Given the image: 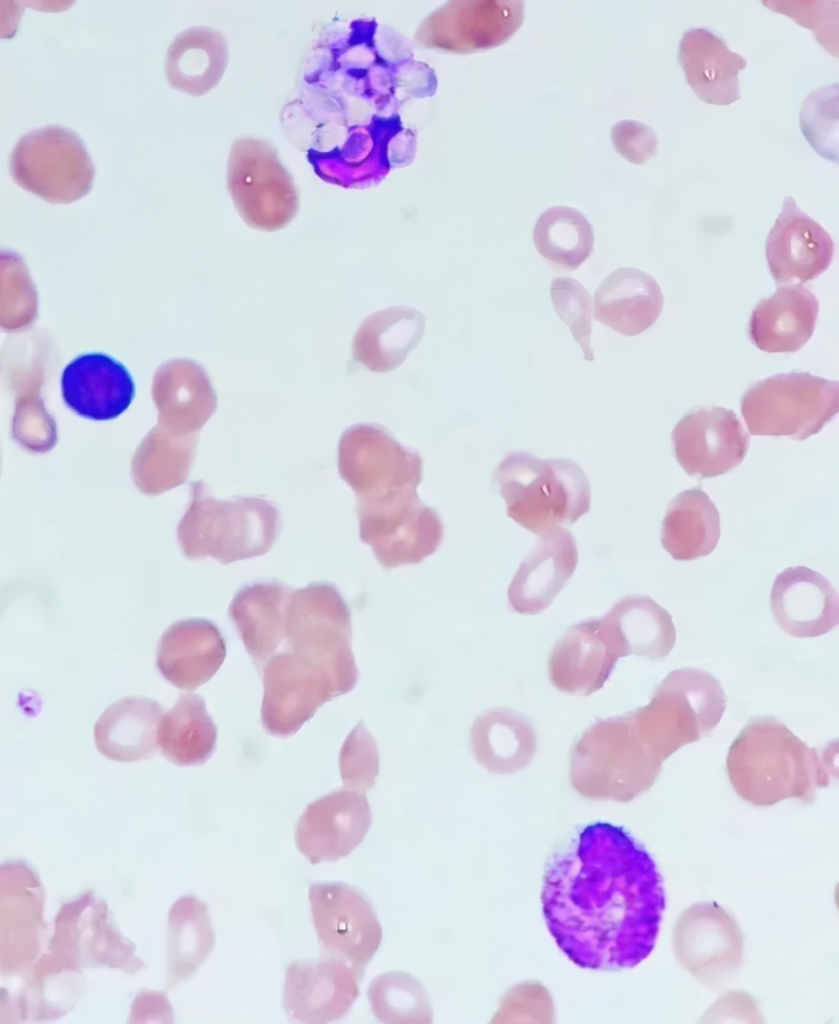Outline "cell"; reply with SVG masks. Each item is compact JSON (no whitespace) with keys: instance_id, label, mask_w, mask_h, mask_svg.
Here are the masks:
<instances>
[{"instance_id":"d4e9b609","label":"cell","mask_w":839,"mask_h":1024,"mask_svg":"<svg viewBox=\"0 0 839 1024\" xmlns=\"http://www.w3.org/2000/svg\"><path fill=\"white\" fill-rule=\"evenodd\" d=\"M664 298L648 273L624 267L612 272L593 298L594 318L625 336L650 328L661 314Z\"/></svg>"},{"instance_id":"e575fe53","label":"cell","mask_w":839,"mask_h":1024,"mask_svg":"<svg viewBox=\"0 0 839 1024\" xmlns=\"http://www.w3.org/2000/svg\"><path fill=\"white\" fill-rule=\"evenodd\" d=\"M626 642L630 654L663 659L675 643L670 614L646 595H630L607 614Z\"/></svg>"},{"instance_id":"277c9868","label":"cell","mask_w":839,"mask_h":1024,"mask_svg":"<svg viewBox=\"0 0 839 1024\" xmlns=\"http://www.w3.org/2000/svg\"><path fill=\"white\" fill-rule=\"evenodd\" d=\"M815 749L807 747L782 722L755 718L730 746L727 771L734 789L755 805L789 797L806 798L829 775Z\"/></svg>"},{"instance_id":"d6a6232c","label":"cell","mask_w":839,"mask_h":1024,"mask_svg":"<svg viewBox=\"0 0 839 1024\" xmlns=\"http://www.w3.org/2000/svg\"><path fill=\"white\" fill-rule=\"evenodd\" d=\"M81 976L79 969L65 964L50 952L43 954L34 964L17 1000L20 1016L42 1021L64 1015L81 994Z\"/></svg>"},{"instance_id":"60d3db41","label":"cell","mask_w":839,"mask_h":1024,"mask_svg":"<svg viewBox=\"0 0 839 1024\" xmlns=\"http://www.w3.org/2000/svg\"><path fill=\"white\" fill-rule=\"evenodd\" d=\"M611 140L616 151L633 164H643L657 149V136L647 125L635 120H623L611 129Z\"/></svg>"},{"instance_id":"7c38bea8","label":"cell","mask_w":839,"mask_h":1024,"mask_svg":"<svg viewBox=\"0 0 839 1024\" xmlns=\"http://www.w3.org/2000/svg\"><path fill=\"white\" fill-rule=\"evenodd\" d=\"M308 898L320 947L362 977L382 940V928L368 900L347 884L314 883Z\"/></svg>"},{"instance_id":"836d02e7","label":"cell","mask_w":839,"mask_h":1024,"mask_svg":"<svg viewBox=\"0 0 839 1024\" xmlns=\"http://www.w3.org/2000/svg\"><path fill=\"white\" fill-rule=\"evenodd\" d=\"M533 241L538 253L551 266L572 271L591 254L594 234L591 224L579 210L557 205L540 215L533 230Z\"/></svg>"},{"instance_id":"74e56055","label":"cell","mask_w":839,"mask_h":1024,"mask_svg":"<svg viewBox=\"0 0 839 1024\" xmlns=\"http://www.w3.org/2000/svg\"><path fill=\"white\" fill-rule=\"evenodd\" d=\"M339 769L346 789L365 794L375 785L379 774V752L373 736L362 720L353 728L341 747Z\"/></svg>"},{"instance_id":"ba28073f","label":"cell","mask_w":839,"mask_h":1024,"mask_svg":"<svg viewBox=\"0 0 839 1024\" xmlns=\"http://www.w3.org/2000/svg\"><path fill=\"white\" fill-rule=\"evenodd\" d=\"M9 170L18 186L56 203L86 195L95 174L82 139L60 125L45 126L22 136L10 154Z\"/></svg>"},{"instance_id":"f1b7e54d","label":"cell","mask_w":839,"mask_h":1024,"mask_svg":"<svg viewBox=\"0 0 839 1024\" xmlns=\"http://www.w3.org/2000/svg\"><path fill=\"white\" fill-rule=\"evenodd\" d=\"M720 538V515L699 488L677 494L668 504L661 527L664 549L678 561L710 554Z\"/></svg>"},{"instance_id":"d6986e66","label":"cell","mask_w":839,"mask_h":1024,"mask_svg":"<svg viewBox=\"0 0 839 1024\" xmlns=\"http://www.w3.org/2000/svg\"><path fill=\"white\" fill-rule=\"evenodd\" d=\"M770 605L779 626L793 637H817L838 624L837 592L808 567H788L778 574Z\"/></svg>"},{"instance_id":"f35d334b","label":"cell","mask_w":839,"mask_h":1024,"mask_svg":"<svg viewBox=\"0 0 839 1024\" xmlns=\"http://www.w3.org/2000/svg\"><path fill=\"white\" fill-rule=\"evenodd\" d=\"M550 297L556 313L581 347L584 358L593 361L591 299L586 288L573 278L557 277L551 281Z\"/></svg>"},{"instance_id":"7402d4cb","label":"cell","mask_w":839,"mask_h":1024,"mask_svg":"<svg viewBox=\"0 0 839 1024\" xmlns=\"http://www.w3.org/2000/svg\"><path fill=\"white\" fill-rule=\"evenodd\" d=\"M819 303L800 284L780 286L762 299L750 316L747 335L760 350L789 353L802 348L814 332Z\"/></svg>"},{"instance_id":"cb8c5ba5","label":"cell","mask_w":839,"mask_h":1024,"mask_svg":"<svg viewBox=\"0 0 839 1024\" xmlns=\"http://www.w3.org/2000/svg\"><path fill=\"white\" fill-rule=\"evenodd\" d=\"M291 592L280 582H255L239 590L230 604L229 615L260 673L285 639Z\"/></svg>"},{"instance_id":"f546056e","label":"cell","mask_w":839,"mask_h":1024,"mask_svg":"<svg viewBox=\"0 0 839 1024\" xmlns=\"http://www.w3.org/2000/svg\"><path fill=\"white\" fill-rule=\"evenodd\" d=\"M164 757L178 766H196L213 754L217 727L199 694L184 693L162 716L157 729Z\"/></svg>"},{"instance_id":"9a60e30c","label":"cell","mask_w":839,"mask_h":1024,"mask_svg":"<svg viewBox=\"0 0 839 1024\" xmlns=\"http://www.w3.org/2000/svg\"><path fill=\"white\" fill-rule=\"evenodd\" d=\"M360 975L343 960L326 957L296 961L286 970L283 1008L302 1022L322 1024L341 1018L359 995Z\"/></svg>"},{"instance_id":"44dd1931","label":"cell","mask_w":839,"mask_h":1024,"mask_svg":"<svg viewBox=\"0 0 839 1024\" xmlns=\"http://www.w3.org/2000/svg\"><path fill=\"white\" fill-rule=\"evenodd\" d=\"M578 551L572 534L561 529L541 538L521 562L508 588L512 609L537 614L546 609L574 573Z\"/></svg>"},{"instance_id":"2e32d148","label":"cell","mask_w":839,"mask_h":1024,"mask_svg":"<svg viewBox=\"0 0 839 1024\" xmlns=\"http://www.w3.org/2000/svg\"><path fill=\"white\" fill-rule=\"evenodd\" d=\"M834 243L828 232L785 197L765 243L770 273L777 284H802L830 266Z\"/></svg>"},{"instance_id":"4dcf8cb0","label":"cell","mask_w":839,"mask_h":1024,"mask_svg":"<svg viewBox=\"0 0 839 1024\" xmlns=\"http://www.w3.org/2000/svg\"><path fill=\"white\" fill-rule=\"evenodd\" d=\"M471 738L476 759L493 773H512L524 767L535 751L531 726L507 709H491L479 716Z\"/></svg>"},{"instance_id":"4fadbf2b","label":"cell","mask_w":839,"mask_h":1024,"mask_svg":"<svg viewBox=\"0 0 839 1024\" xmlns=\"http://www.w3.org/2000/svg\"><path fill=\"white\" fill-rule=\"evenodd\" d=\"M750 436L736 413L709 406L689 411L672 432L674 455L690 476L716 477L737 467L749 448Z\"/></svg>"},{"instance_id":"4316f807","label":"cell","mask_w":839,"mask_h":1024,"mask_svg":"<svg viewBox=\"0 0 839 1024\" xmlns=\"http://www.w3.org/2000/svg\"><path fill=\"white\" fill-rule=\"evenodd\" d=\"M425 317L409 306H393L369 315L357 329L352 356L373 372L400 366L419 344Z\"/></svg>"},{"instance_id":"ffe728a7","label":"cell","mask_w":839,"mask_h":1024,"mask_svg":"<svg viewBox=\"0 0 839 1024\" xmlns=\"http://www.w3.org/2000/svg\"><path fill=\"white\" fill-rule=\"evenodd\" d=\"M225 656V640L218 628L204 619H189L163 633L156 664L169 683L193 691L214 676Z\"/></svg>"},{"instance_id":"484cf974","label":"cell","mask_w":839,"mask_h":1024,"mask_svg":"<svg viewBox=\"0 0 839 1024\" xmlns=\"http://www.w3.org/2000/svg\"><path fill=\"white\" fill-rule=\"evenodd\" d=\"M163 710L147 697H126L112 703L94 726L95 744L106 758L119 762L145 760L158 748L157 729Z\"/></svg>"},{"instance_id":"52a82bcc","label":"cell","mask_w":839,"mask_h":1024,"mask_svg":"<svg viewBox=\"0 0 839 1024\" xmlns=\"http://www.w3.org/2000/svg\"><path fill=\"white\" fill-rule=\"evenodd\" d=\"M740 406L750 434L801 441L838 413V382L807 372L776 374L749 387Z\"/></svg>"},{"instance_id":"e0dca14e","label":"cell","mask_w":839,"mask_h":1024,"mask_svg":"<svg viewBox=\"0 0 839 1024\" xmlns=\"http://www.w3.org/2000/svg\"><path fill=\"white\" fill-rule=\"evenodd\" d=\"M43 891L37 875L25 863L1 867V968L4 973L25 969L35 959L45 930Z\"/></svg>"},{"instance_id":"8992f818","label":"cell","mask_w":839,"mask_h":1024,"mask_svg":"<svg viewBox=\"0 0 839 1024\" xmlns=\"http://www.w3.org/2000/svg\"><path fill=\"white\" fill-rule=\"evenodd\" d=\"M279 529V511L264 499L197 497L179 526V537L188 556L209 554L230 563L268 552Z\"/></svg>"},{"instance_id":"9c48e42d","label":"cell","mask_w":839,"mask_h":1024,"mask_svg":"<svg viewBox=\"0 0 839 1024\" xmlns=\"http://www.w3.org/2000/svg\"><path fill=\"white\" fill-rule=\"evenodd\" d=\"M227 187L238 213L253 229L278 231L297 214L299 198L293 180L267 141L246 137L233 143Z\"/></svg>"},{"instance_id":"6da1fadb","label":"cell","mask_w":839,"mask_h":1024,"mask_svg":"<svg viewBox=\"0 0 839 1024\" xmlns=\"http://www.w3.org/2000/svg\"><path fill=\"white\" fill-rule=\"evenodd\" d=\"M543 915L558 947L577 966L633 968L654 949L665 909L662 877L622 826L583 827L548 862Z\"/></svg>"},{"instance_id":"d590c367","label":"cell","mask_w":839,"mask_h":1024,"mask_svg":"<svg viewBox=\"0 0 839 1024\" xmlns=\"http://www.w3.org/2000/svg\"><path fill=\"white\" fill-rule=\"evenodd\" d=\"M368 1000L374 1015L389 1024H430L432 1007L429 996L413 976L405 972H389L377 976L370 984Z\"/></svg>"},{"instance_id":"b9f144b4","label":"cell","mask_w":839,"mask_h":1024,"mask_svg":"<svg viewBox=\"0 0 839 1024\" xmlns=\"http://www.w3.org/2000/svg\"><path fill=\"white\" fill-rule=\"evenodd\" d=\"M130 1022H173L172 1007L162 993L142 990L131 1005Z\"/></svg>"},{"instance_id":"1f68e13d","label":"cell","mask_w":839,"mask_h":1024,"mask_svg":"<svg viewBox=\"0 0 839 1024\" xmlns=\"http://www.w3.org/2000/svg\"><path fill=\"white\" fill-rule=\"evenodd\" d=\"M166 989L189 979L210 954L214 933L206 905L194 896L179 898L168 916Z\"/></svg>"},{"instance_id":"ac0fdd59","label":"cell","mask_w":839,"mask_h":1024,"mask_svg":"<svg viewBox=\"0 0 839 1024\" xmlns=\"http://www.w3.org/2000/svg\"><path fill=\"white\" fill-rule=\"evenodd\" d=\"M61 392L65 404L77 415L107 421L129 408L135 384L121 362L95 352L79 355L64 368Z\"/></svg>"},{"instance_id":"8fae6325","label":"cell","mask_w":839,"mask_h":1024,"mask_svg":"<svg viewBox=\"0 0 839 1024\" xmlns=\"http://www.w3.org/2000/svg\"><path fill=\"white\" fill-rule=\"evenodd\" d=\"M523 20L520 0H453L421 21L414 41L426 49L469 54L505 43Z\"/></svg>"},{"instance_id":"5b68a950","label":"cell","mask_w":839,"mask_h":1024,"mask_svg":"<svg viewBox=\"0 0 839 1024\" xmlns=\"http://www.w3.org/2000/svg\"><path fill=\"white\" fill-rule=\"evenodd\" d=\"M493 477L507 515L540 538L572 525L590 509L588 478L571 459L513 452L499 463Z\"/></svg>"},{"instance_id":"30bf717a","label":"cell","mask_w":839,"mask_h":1024,"mask_svg":"<svg viewBox=\"0 0 839 1024\" xmlns=\"http://www.w3.org/2000/svg\"><path fill=\"white\" fill-rule=\"evenodd\" d=\"M48 950L77 969L108 966L132 974L144 966L134 944L115 927L107 903L92 891L61 906Z\"/></svg>"},{"instance_id":"5bb4252c","label":"cell","mask_w":839,"mask_h":1024,"mask_svg":"<svg viewBox=\"0 0 839 1024\" xmlns=\"http://www.w3.org/2000/svg\"><path fill=\"white\" fill-rule=\"evenodd\" d=\"M365 794L350 789L332 791L310 803L299 817L295 842L312 864L347 856L371 825Z\"/></svg>"},{"instance_id":"83f0119b","label":"cell","mask_w":839,"mask_h":1024,"mask_svg":"<svg viewBox=\"0 0 839 1024\" xmlns=\"http://www.w3.org/2000/svg\"><path fill=\"white\" fill-rule=\"evenodd\" d=\"M228 59V44L220 31L207 26L192 27L171 42L165 74L174 89L201 96L221 80Z\"/></svg>"},{"instance_id":"ab89813d","label":"cell","mask_w":839,"mask_h":1024,"mask_svg":"<svg viewBox=\"0 0 839 1024\" xmlns=\"http://www.w3.org/2000/svg\"><path fill=\"white\" fill-rule=\"evenodd\" d=\"M763 4L812 30L817 41L838 56L837 1H765Z\"/></svg>"},{"instance_id":"8d00e7d4","label":"cell","mask_w":839,"mask_h":1024,"mask_svg":"<svg viewBox=\"0 0 839 1024\" xmlns=\"http://www.w3.org/2000/svg\"><path fill=\"white\" fill-rule=\"evenodd\" d=\"M801 130L815 151L838 161V84L819 88L802 103Z\"/></svg>"},{"instance_id":"7a4b0ae2","label":"cell","mask_w":839,"mask_h":1024,"mask_svg":"<svg viewBox=\"0 0 839 1024\" xmlns=\"http://www.w3.org/2000/svg\"><path fill=\"white\" fill-rule=\"evenodd\" d=\"M351 628L349 607L333 584L314 582L292 590L287 650L271 656L260 673L261 723L267 734H295L322 704L356 686Z\"/></svg>"},{"instance_id":"603a6c76","label":"cell","mask_w":839,"mask_h":1024,"mask_svg":"<svg viewBox=\"0 0 839 1024\" xmlns=\"http://www.w3.org/2000/svg\"><path fill=\"white\" fill-rule=\"evenodd\" d=\"M677 59L687 82L702 101L729 105L741 98L738 74L746 59L705 28L686 31L679 43Z\"/></svg>"},{"instance_id":"3957f363","label":"cell","mask_w":839,"mask_h":1024,"mask_svg":"<svg viewBox=\"0 0 839 1024\" xmlns=\"http://www.w3.org/2000/svg\"><path fill=\"white\" fill-rule=\"evenodd\" d=\"M338 471L356 496L360 539L385 569L419 563L437 550L443 524L418 497L416 451L379 425L355 424L340 437Z\"/></svg>"}]
</instances>
